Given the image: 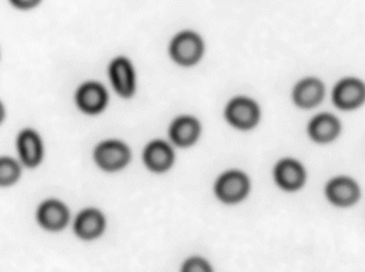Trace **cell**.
I'll return each instance as SVG.
<instances>
[{"label": "cell", "instance_id": "30bf717a", "mask_svg": "<svg viewBox=\"0 0 365 272\" xmlns=\"http://www.w3.org/2000/svg\"><path fill=\"white\" fill-rule=\"evenodd\" d=\"M111 77L119 93L130 95L134 90L132 68L125 59H118L111 66Z\"/></svg>", "mask_w": 365, "mask_h": 272}, {"label": "cell", "instance_id": "3957f363", "mask_svg": "<svg viewBox=\"0 0 365 272\" xmlns=\"http://www.w3.org/2000/svg\"><path fill=\"white\" fill-rule=\"evenodd\" d=\"M17 149L24 164L34 168L43 157V145L40 136L34 130H26L19 134Z\"/></svg>", "mask_w": 365, "mask_h": 272}, {"label": "cell", "instance_id": "d6986e66", "mask_svg": "<svg viewBox=\"0 0 365 272\" xmlns=\"http://www.w3.org/2000/svg\"><path fill=\"white\" fill-rule=\"evenodd\" d=\"M14 6L21 9H29L36 6L40 0H11Z\"/></svg>", "mask_w": 365, "mask_h": 272}, {"label": "cell", "instance_id": "9c48e42d", "mask_svg": "<svg viewBox=\"0 0 365 272\" xmlns=\"http://www.w3.org/2000/svg\"><path fill=\"white\" fill-rule=\"evenodd\" d=\"M77 102L83 110L87 113H96L104 107L106 93L101 85L88 83L81 88L77 94Z\"/></svg>", "mask_w": 365, "mask_h": 272}, {"label": "cell", "instance_id": "277c9868", "mask_svg": "<svg viewBox=\"0 0 365 272\" xmlns=\"http://www.w3.org/2000/svg\"><path fill=\"white\" fill-rule=\"evenodd\" d=\"M173 57L182 64H191L199 59L202 51L200 38L193 33H182L173 44Z\"/></svg>", "mask_w": 365, "mask_h": 272}, {"label": "cell", "instance_id": "4fadbf2b", "mask_svg": "<svg viewBox=\"0 0 365 272\" xmlns=\"http://www.w3.org/2000/svg\"><path fill=\"white\" fill-rule=\"evenodd\" d=\"M277 179L282 187L295 189L304 181V171L297 162L285 160L279 164L276 171Z\"/></svg>", "mask_w": 365, "mask_h": 272}, {"label": "cell", "instance_id": "52a82bcc", "mask_svg": "<svg viewBox=\"0 0 365 272\" xmlns=\"http://www.w3.org/2000/svg\"><path fill=\"white\" fill-rule=\"evenodd\" d=\"M248 183L240 173H229L221 177L217 185V192L222 200L235 202L246 194Z\"/></svg>", "mask_w": 365, "mask_h": 272}, {"label": "cell", "instance_id": "9a60e30c", "mask_svg": "<svg viewBox=\"0 0 365 272\" xmlns=\"http://www.w3.org/2000/svg\"><path fill=\"white\" fill-rule=\"evenodd\" d=\"M145 160L150 168L155 171H163L170 166L173 153L164 143H152L145 152Z\"/></svg>", "mask_w": 365, "mask_h": 272}, {"label": "cell", "instance_id": "6da1fadb", "mask_svg": "<svg viewBox=\"0 0 365 272\" xmlns=\"http://www.w3.org/2000/svg\"><path fill=\"white\" fill-rule=\"evenodd\" d=\"M365 98V85L355 78L340 81L334 90V100L339 107L351 109L359 106Z\"/></svg>", "mask_w": 365, "mask_h": 272}, {"label": "cell", "instance_id": "7c38bea8", "mask_svg": "<svg viewBox=\"0 0 365 272\" xmlns=\"http://www.w3.org/2000/svg\"><path fill=\"white\" fill-rule=\"evenodd\" d=\"M327 192L332 202L338 205L351 204L358 196L355 184L347 179H334L328 186Z\"/></svg>", "mask_w": 365, "mask_h": 272}, {"label": "cell", "instance_id": "ba28073f", "mask_svg": "<svg viewBox=\"0 0 365 272\" xmlns=\"http://www.w3.org/2000/svg\"><path fill=\"white\" fill-rule=\"evenodd\" d=\"M324 95V87L321 81L308 78L298 83L294 91L295 102L302 107H312L319 103Z\"/></svg>", "mask_w": 365, "mask_h": 272}, {"label": "cell", "instance_id": "ac0fdd59", "mask_svg": "<svg viewBox=\"0 0 365 272\" xmlns=\"http://www.w3.org/2000/svg\"><path fill=\"white\" fill-rule=\"evenodd\" d=\"M182 272H210V271L205 262L199 258H193L185 265Z\"/></svg>", "mask_w": 365, "mask_h": 272}, {"label": "cell", "instance_id": "e0dca14e", "mask_svg": "<svg viewBox=\"0 0 365 272\" xmlns=\"http://www.w3.org/2000/svg\"><path fill=\"white\" fill-rule=\"evenodd\" d=\"M21 175L19 164L12 158L0 157V187L13 185Z\"/></svg>", "mask_w": 365, "mask_h": 272}, {"label": "cell", "instance_id": "2e32d148", "mask_svg": "<svg viewBox=\"0 0 365 272\" xmlns=\"http://www.w3.org/2000/svg\"><path fill=\"white\" fill-rule=\"evenodd\" d=\"M199 125L190 117H182L178 120L173 126L171 135L173 140L180 145H188L197 138Z\"/></svg>", "mask_w": 365, "mask_h": 272}, {"label": "cell", "instance_id": "5b68a950", "mask_svg": "<svg viewBox=\"0 0 365 272\" xmlns=\"http://www.w3.org/2000/svg\"><path fill=\"white\" fill-rule=\"evenodd\" d=\"M227 115L234 125L240 128H248L255 125L259 111L255 103L246 98H238L227 107Z\"/></svg>", "mask_w": 365, "mask_h": 272}, {"label": "cell", "instance_id": "ffe728a7", "mask_svg": "<svg viewBox=\"0 0 365 272\" xmlns=\"http://www.w3.org/2000/svg\"><path fill=\"white\" fill-rule=\"evenodd\" d=\"M4 108H2L1 104H0V122H1L2 119H4Z\"/></svg>", "mask_w": 365, "mask_h": 272}, {"label": "cell", "instance_id": "8fae6325", "mask_svg": "<svg viewBox=\"0 0 365 272\" xmlns=\"http://www.w3.org/2000/svg\"><path fill=\"white\" fill-rule=\"evenodd\" d=\"M104 221L102 216L93 209L83 211L77 218L75 229L77 234L85 239H91L98 236L103 230Z\"/></svg>", "mask_w": 365, "mask_h": 272}, {"label": "cell", "instance_id": "7a4b0ae2", "mask_svg": "<svg viewBox=\"0 0 365 272\" xmlns=\"http://www.w3.org/2000/svg\"><path fill=\"white\" fill-rule=\"evenodd\" d=\"M68 209L57 200L44 201L36 211V219L47 231H59L68 222Z\"/></svg>", "mask_w": 365, "mask_h": 272}, {"label": "cell", "instance_id": "8992f818", "mask_svg": "<svg viewBox=\"0 0 365 272\" xmlns=\"http://www.w3.org/2000/svg\"><path fill=\"white\" fill-rule=\"evenodd\" d=\"M96 160L106 170L121 168L128 159V151L123 145L118 142H107L96 150Z\"/></svg>", "mask_w": 365, "mask_h": 272}, {"label": "cell", "instance_id": "5bb4252c", "mask_svg": "<svg viewBox=\"0 0 365 272\" xmlns=\"http://www.w3.org/2000/svg\"><path fill=\"white\" fill-rule=\"evenodd\" d=\"M339 132V123L332 115H321L310 124V134L315 140L326 142L331 140Z\"/></svg>", "mask_w": 365, "mask_h": 272}]
</instances>
